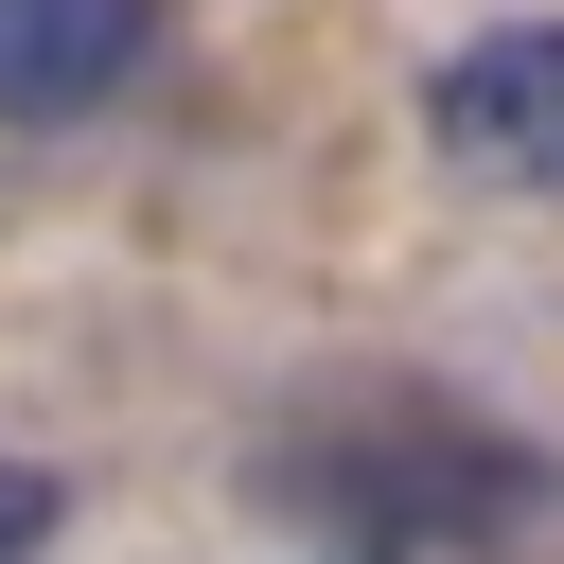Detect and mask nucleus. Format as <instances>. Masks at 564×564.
<instances>
[{"instance_id":"1","label":"nucleus","mask_w":564,"mask_h":564,"mask_svg":"<svg viewBox=\"0 0 564 564\" xmlns=\"http://www.w3.org/2000/svg\"><path fill=\"white\" fill-rule=\"evenodd\" d=\"M264 511L317 564H529L564 529V458L529 423H494L476 388L352 370L300 423H264Z\"/></svg>"},{"instance_id":"2","label":"nucleus","mask_w":564,"mask_h":564,"mask_svg":"<svg viewBox=\"0 0 564 564\" xmlns=\"http://www.w3.org/2000/svg\"><path fill=\"white\" fill-rule=\"evenodd\" d=\"M423 141H441L476 194H564V0L458 35V53L423 70Z\"/></svg>"},{"instance_id":"3","label":"nucleus","mask_w":564,"mask_h":564,"mask_svg":"<svg viewBox=\"0 0 564 564\" xmlns=\"http://www.w3.org/2000/svg\"><path fill=\"white\" fill-rule=\"evenodd\" d=\"M176 0H0V123H88L141 88Z\"/></svg>"},{"instance_id":"4","label":"nucleus","mask_w":564,"mask_h":564,"mask_svg":"<svg viewBox=\"0 0 564 564\" xmlns=\"http://www.w3.org/2000/svg\"><path fill=\"white\" fill-rule=\"evenodd\" d=\"M53 529H70L53 458H0V564H53Z\"/></svg>"}]
</instances>
